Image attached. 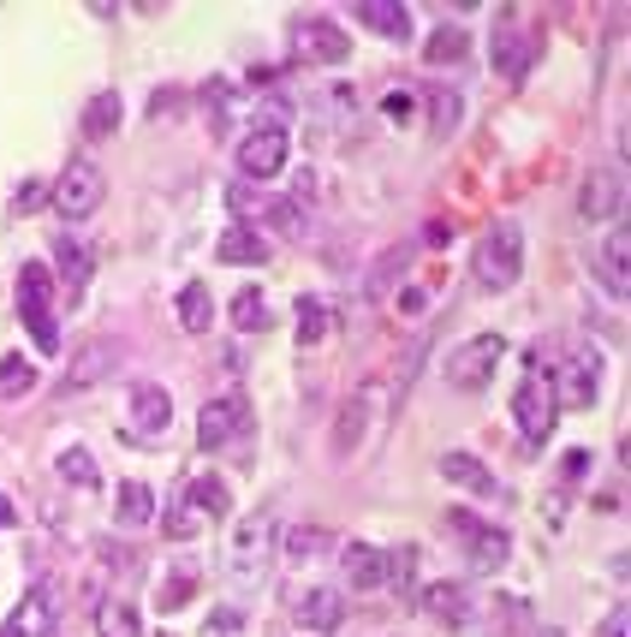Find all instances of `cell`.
Listing matches in <instances>:
<instances>
[{
    "mask_svg": "<svg viewBox=\"0 0 631 637\" xmlns=\"http://www.w3.org/2000/svg\"><path fill=\"white\" fill-rule=\"evenodd\" d=\"M471 274L482 292H512V280L524 274V245H519V227H489L471 250Z\"/></svg>",
    "mask_w": 631,
    "mask_h": 637,
    "instance_id": "obj_1",
    "label": "cell"
},
{
    "mask_svg": "<svg viewBox=\"0 0 631 637\" xmlns=\"http://www.w3.org/2000/svg\"><path fill=\"white\" fill-rule=\"evenodd\" d=\"M19 316L31 328L36 352H54L61 346V328H54V274L48 262H24L19 269Z\"/></svg>",
    "mask_w": 631,
    "mask_h": 637,
    "instance_id": "obj_2",
    "label": "cell"
},
{
    "mask_svg": "<svg viewBox=\"0 0 631 637\" xmlns=\"http://www.w3.org/2000/svg\"><path fill=\"white\" fill-rule=\"evenodd\" d=\"M554 406H566V411H584V406H596V393H601V352L596 346H566L561 352V364H554Z\"/></svg>",
    "mask_w": 631,
    "mask_h": 637,
    "instance_id": "obj_3",
    "label": "cell"
},
{
    "mask_svg": "<svg viewBox=\"0 0 631 637\" xmlns=\"http://www.w3.org/2000/svg\"><path fill=\"white\" fill-rule=\"evenodd\" d=\"M274 507H257V512H244L239 518V530H232V542H227V566L244 577V584H257L262 566H269V548H274Z\"/></svg>",
    "mask_w": 631,
    "mask_h": 637,
    "instance_id": "obj_4",
    "label": "cell"
},
{
    "mask_svg": "<svg viewBox=\"0 0 631 637\" xmlns=\"http://www.w3.org/2000/svg\"><path fill=\"white\" fill-rule=\"evenodd\" d=\"M381 399H388V381H363V388H351V399L340 406V418H334V453H358L363 441H370V429L381 423Z\"/></svg>",
    "mask_w": 631,
    "mask_h": 637,
    "instance_id": "obj_5",
    "label": "cell"
},
{
    "mask_svg": "<svg viewBox=\"0 0 631 637\" xmlns=\"http://www.w3.org/2000/svg\"><path fill=\"white\" fill-rule=\"evenodd\" d=\"M554 418H561V406H554L548 381L524 376L519 388H512V423H519V435H524V447H531V453L554 435Z\"/></svg>",
    "mask_w": 631,
    "mask_h": 637,
    "instance_id": "obj_6",
    "label": "cell"
},
{
    "mask_svg": "<svg viewBox=\"0 0 631 637\" xmlns=\"http://www.w3.org/2000/svg\"><path fill=\"white\" fill-rule=\"evenodd\" d=\"M101 191H108V185H101V168H96V161H72L61 180L48 185V203H54L66 220H84V215L101 209Z\"/></svg>",
    "mask_w": 631,
    "mask_h": 637,
    "instance_id": "obj_7",
    "label": "cell"
},
{
    "mask_svg": "<svg viewBox=\"0 0 631 637\" xmlns=\"http://www.w3.org/2000/svg\"><path fill=\"white\" fill-rule=\"evenodd\" d=\"M292 54H298V61H316V66H340L351 54V36L334 19L311 12V19H292Z\"/></svg>",
    "mask_w": 631,
    "mask_h": 637,
    "instance_id": "obj_8",
    "label": "cell"
},
{
    "mask_svg": "<svg viewBox=\"0 0 631 637\" xmlns=\"http://www.w3.org/2000/svg\"><path fill=\"white\" fill-rule=\"evenodd\" d=\"M501 352H507V339H501V334H477V339H465V346L447 358V381H453V388H465V393L489 388V376H494V364H501Z\"/></svg>",
    "mask_w": 631,
    "mask_h": 637,
    "instance_id": "obj_9",
    "label": "cell"
},
{
    "mask_svg": "<svg viewBox=\"0 0 631 637\" xmlns=\"http://www.w3.org/2000/svg\"><path fill=\"white\" fill-rule=\"evenodd\" d=\"M578 215L584 220H620L625 215V168H590L578 185Z\"/></svg>",
    "mask_w": 631,
    "mask_h": 637,
    "instance_id": "obj_10",
    "label": "cell"
},
{
    "mask_svg": "<svg viewBox=\"0 0 631 637\" xmlns=\"http://www.w3.org/2000/svg\"><path fill=\"white\" fill-rule=\"evenodd\" d=\"M244 429H251V406H244L239 393H227V399H209V406L197 411V447H227V441H239Z\"/></svg>",
    "mask_w": 631,
    "mask_h": 637,
    "instance_id": "obj_11",
    "label": "cell"
},
{
    "mask_svg": "<svg viewBox=\"0 0 631 637\" xmlns=\"http://www.w3.org/2000/svg\"><path fill=\"white\" fill-rule=\"evenodd\" d=\"M447 525L459 530V542L471 548V560H477L482 572H494L512 554V530H501V525H482V518H471V512H453Z\"/></svg>",
    "mask_w": 631,
    "mask_h": 637,
    "instance_id": "obj_12",
    "label": "cell"
},
{
    "mask_svg": "<svg viewBox=\"0 0 631 637\" xmlns=\"http://www.w3.org/2000/svg\"><path fill=\"white\" fill-rule=\"evenodd\" d=\"M286 168V131L281 126H257L251 138L239 143V173L244 180H274Z\"/></svg>",
    "mask_w": 631,
    "mask_h": 637,
    "instance_id": "obj_13",
    "label": "cell"
},
{
    "mask_svg": "<svg viewBox=\"0 0 631 637\" xmlns=\"http://www.w3.org/2000/svg\"><path fill=\"white\" fill-rule=\"evenodd\" d=\"M215 257H221V262H239V269H257V262L274 257V245L262 239L251 220H232V227L221 233V245H215Z\"/></svg>",
    "mask_w": 631,
    "mask_h": 637,
    "instance_id": "obj_14",
    "label": "cell"
},
{
    "mask_svg": "<svg viewBox=\"0 0 631 637\" xmlns=\"http://www.w3.org/2000/svg\"><path fill=\"white\" fill-rule=\"evenodd\" d=\"M167 418H173L167 388H161V381H138V388H131V429H138V435H161Z\"/></svg>",
    "mask_w": 631,
    "mask_h": 637,
    "instance_id": "obj_15",
    "label": "cell"
},
{
    "mask_svg": "<svg viewBox=\"0 0 631 637\" xmlns=\"http://www.w3.org/2000/svg\"><path fill=\"white\" fill-rule=\"evenodd\" d=\"M442 477L459 483L465 495H482V500H501V483H494V471L482 465L471 453H442Z\"/></svg>",
    "mask_w": 631,
    "mask_h": 637,
    "instance_id": "obj_16",
    "label": "cell"
},
{
    "mask_svg": "<svg viewBox=\"0 0 631 637\" xmlns=\"http://www.w3.org/2000/svg\"><path fill=\"white\" fill-rule=\"evenodd\" d=\"M340 614H346L340 590H311V596H298V607H292V626H304V631L328 637L334 626H340Z\"/></svg>",
    "mask_w": 631,
    "mask_h": 637,
    "instance_id": "obj_17",
    "label": "cell"
},
{
    "mask_svg": "<svg viewBox=\"0 0 631 637\" xmlns=\"http://www.w3.org/2000/svg\"><path fill=\"white\" fill-rule=\"evenodd\" d=\"M0 637H54V602H48V590H31V596L12 607V619L0 626Z\"/></svg>",
    "mask_w": 631,
    "mask_h": 637,
    "instance_id": "obj_18",
    "label": "cell"
},
{
    "mask_svg": "<svg viewBox=\"0 0 631 637\" xmlns=\"http://www.w3.org/2000/svg\"><path fill=\"white\" fill-rule=\"evenodd\" d=\"M340 566H346V584L351 590H381V584H388V554L370 548V542H346Z\"/></svg>",
    "mask_w": 631,
    "mask_h": 637,
    "instance_id": "obj_19",
    "label": "cell"
},
{
    "mask_svg": "<svg viewBox=\"0 0 631 637\" xmlns=\"http://www.w3.org/2000/svg\"><path fill=\"white\" fill-rule=\"evenodd\" d=\"M113 364H120V346L113 339H90V346L72 358V369H66V388H96L101 376H113Z\"/></svg>",
    "mask_w": 631,
    "mask_h": 637,
    "instance_id": "obj_20",
    "label": "cell"
},
{
    "mask_svg": "<svg viewBox=\"0 0 631 637\" xmlns=\"http://www.w3.org/2000/svg\"><path fill=\"white\" fill-rule=\"evenodd\" d=\"M150 518H155V488L138 483V477H126L120 495H113V525H120V530H143Z\"/></svg>",
    "mask_w": 631,
    "mask_h": 637,
    "instance_id": "obj_21",
    "label": "cell"
},
{
    "mask_svg": "<svg viewBox=\"0 0 631 637\" xmlns=\"http://www.w3.org/2000/svg\"><path fill=\"white\" fill-rule=\"evenodd\" d=\"M411 257H417V245H388V250H381V257L370 262V280H363V299H388V292H393V280H400L405 269H411Z\"/></svg>",
    "mask_w": 631,
    "mask_h": 637,
    "instance_id": "obj_22",
    "label": "cell"
},
{
    "mask_svg": "<svg viewBox=\"0 0 631 637\" xmlns=\"http://www.w3.org/2000/svg\"><path fill=\"white\" fill-rule=\"evenodd\" d=\"M358 24L376 31V36H393V42L411 36V12L400 7V0H358Z\"/></svg>",
    "mask_w": 631,
    "mask_h": 637,
    "instance_id": "obj_23",
    "label": "cell"
},
{
    "mask_svg": "<svg viewBox=\"0 0 631 637\" xmlns=\"http://www.w3.org/2000/svg\"><path fill=\"white\" fill-rule=\"evenodd\" d=\"M417 607H429V614H442L447 626H465V614H471V602H465V584H417Z\"/></svg>",
    "mask_w": 631,
    "mask_h": 637,
    "instance_id": "obj_24",
    "label": "cell"
},
{
    "mask_svg": "<svg viewBox=\"0 0 631 637\" xmlns=\"http://www.w3.org/2000/svg\"><path fill=\"white\" fill-rule=\"evenodd\" d=\"M54 262H61V280H66L72 292H84V280L96 274L90 245H78V239H54Z\"/></svg>",
    "mask_w": 631,
    "mask_h": 637,
    "instance_id": "obj_25",
    "label": "cell"
},
{
    "mask_svg": "<svg viewBox=\"0 0 631 637\" xmlns=\"http://www.w3.org/2000/svg\"><path fill=\"white\" fill-rule=\"evenodd\" d=\"M625 257H631V233H625V227H613L608 250L596 257V269H601V280H608L613 299H625Z\"/></svg>",
    "mask_w": 631,
    "mask_h": 637,
    "instance_id": "obj_26",
    "label": "cell"
},
{
    "mask_svg": "<svg viewBox=\"0 0 631 637\" xmlns=\"http://www.w3.org/2000/svg\"><path fill=\"white\" fill-rule=\"evenodd\" d=\"M179 322H185V334H209V322H215V299H209V287H203V280L179 287Z\"/></svg>",
    "mask_w": 631,
    "mask_h": 637,
    "instance_id": "obj_27",
    "label": "cell"
},
{
    "mask_svg": "<svg viewBox=\"0 0 631 637\" xmlns=\"http://www.w3.org/2000/svg\"><path fill=\"white\" fill-rule=\"evenodd\" d=\"M227 316H232V328H244V334H262V328H269V304H262V287H239V292H232V310H227Z\"/></svg>",
    "mask_w": 631,
    "mask_h": 637,
    "instance_id": "obj_28",
    "label": "cell"
},
{
    "mask_svg": "<svg viewBox=\"0 0 631 637\" xmlns=\"http://www.w3.org/2000/svg\"><path fill=\"white\" fill-rule=\"evenodd\" d=\"M524 66H531V54H524V36L501 19V31H494V72H501V78H524Z\"/></svg>",
    "mask_w": 631,
    "mask_h": 637,
    "instance_id": "obj_29",
    "label": "cell"
},
{
    "mask_svg": "<svg viewBox=\"0 0 631 637\" xmlns=\"http://www.w3.org/2000/svg\"><path fill=\"white\" fill-rule=\"evenodd\" d=\"M96 631L101 637H143V626H138V607L131 602H120V596H108L96 607Z\"/></svg>",
    "mask_w": 631,
    "mask_h": 637,
    "instance_id": "obj_30",
    "label": "cell"
},
{
    "mask_svg": "<svg viewBox=\"0 0 631 637\" xmlns=\"http://www.w3.org/2000/svg\"><path fill=\"white\" fill-rule=\"evenodd\" d=\"M120 114H126V101L113 96V90L90 96V108H84V138H108V131L120 126Z\"/></svg>",
    "mask_w": 631,
    "mask_h": 637,
    "instance_id": "obj_31",
    "label": "cell"
},
{
    "mask_svg": "<svg viewBox=\"0 0 631 637\" xmlns=\"http://www.w3.org/2000/svg\"><path fill=\"white\" fill-rule=\"evenodd\" d=\"M191 507L209 512V518H227V512H232V488H227V477H197V483H191Z\"/></svg>",
    "mask_w": 631,
    "mask_h": 637,
    "instance_id": "obj_32",
    "label": "cell"
},
{
    "mask_svg": "<svg viewBox=\"0 0 631 637\" xmlns=\"http://www.w3.org/2000/svg\"><path fill=\"white\" fill-rule=\"evenodd\" d=\"M334 334V310L316 299H298V346H322Z\"/></svg>",
    "mask_w": 631,
    "mask_h": 637,
    "instance_id": "obj_33",
    "label": "cell"
},
{
    "mask_svg": "<svg viewBox=\"0 0 631 637\" xmlns=\"http://www.w3.org/2000/svg\"><path fill=\"white\" fill-rule=\"evenodd\" d=\"M31 388H36V369H31V358L7 352V358H0V399H19V393H31Z\"/></svg>",
    "mask_w": 631,
    "mask_h": 637,
    "instance_id": "obj_34",
    "label": "cell"
},
{
    "mask_svg": "<svg viewBox=\"0 0 631 637\" xmlns=\"http://www.w3.org/2000/svg\"><path fill=\"white\" fill-rule=\"evenodd\" d=\"M54 471H61V477L72 483V488H96L101 483V471H96V458L84 453V447H66L61 458H54Z\"/></svg>",
    "mask_w": 631,
    "mask_h": 637,
    "instance_id": "obj_35",
    "label": "cell"
},
{
    "mask_svg": "<svg viewBox=\"0 0 631 637\" xmlns=\"http://www.w3.org/2000/svg\"><path fill=\"white\" fill-rule=\"evenodd\" d=\"M465 54H471V36H465L459 24H442V31L429 36V61L435 66H453V61H465Z\"/></svg>",
    "mask_w": 631,
    "mask_h": 637,
    "instance_id": "obj_36",
    "label": "cell"
},
{
    "mask_svg": "<svg viewBox=\"0 0 631 637\" xmlns=\"http://www.w3.org/2000/svg\"><path fill=\"white\" fill-rule=\"evenodd\" d=\"M459 108H465L459 90H429V131L435 138H447V131L459 126Z\"/></svg>",
    "mask_w": 631,
    "mask_h": 637,
    "instance_id": "obj_37",
    "label": "cell"
},
{
    "mask_svg": "<svg viewBox=\"0 0 631 637\" xmlns=\"http://www.w3.org/2000/svg\"><path fill=\"white\" fill-rule=\"evenodd\" d=\"M388 584L405 590V596H417V548H411V542L388 554Z\"/></svg>",
    "mask_w": 631,
    "mask_h": 637,
    "instance_id": "obj_38",
    "label": "cell"
},
{
    "mask_svg": "<svg viewBox=\"0 0 631 637\" xmlns=\"http://www.w3.org/2000/svg\"><path fill=\"white\" fill-rule=\"evenodd\" d=\"M191 596H197V572L191 566H179V572H167V584H161V614H173V607H185Z\"/></svg>",
    "mask_w": 631,
    "mask_h": 637,
    "instance_id": "obj_39",
    "label": "cell"
},
{
    "mask_svg": "<svg viewBox=\"0 0 631 637\" xmlns=\"http://www.w3.org/2000/svg\"><path fill=\"white\" fill-rule=\"evenodd\" d=\"M322 542H328V530H316V525H298V530H292V537H286V554H292V560H311Z\"/></svg>",
    "mask_w": 631,
    "mask_h": 637,
    "instance_id": "obj_40",
    "label": "cell"
},
{
    "mask_svg": "<svg viewBox=\"0 0 631 637\" xmlns=\"http://www.w3.org/2000/svg\"><path fill=\"white\" fill-rule=\"evenodd\" d=\"M12 209H19V215L48 209V180H24V185H19V197H12Z\"/></svg>",
    "mask_w": 631,
    "mask_h": 637,
    "instance_id": "obj_41",
    "label": "cell"
},
{
    "mask_svg": "<svg viewBox=\"0 0 631 637\" xmlns=\"http://www.w3.org/2000/svg\"><path fill=\"white\" fill-rule=\"evenodd\" d=\"M239 626H244V607H215V614H209V631L215 637H232Z\"/></svg>",
    "mask_w": 631,
    "mask_h": 637,
    "instance_id": "obj_42",
    "label": "cell"
},
{
    "mask_svg": "<svg viewBox=\"0 0 631 637\" xmlns=\"http://www.w3.org/2000/svg\"><path fill=\"white\" fill-rule=\"evenodd\" d=\"M411 101H417V96H411V90H388V101H381V114H388V120H411Z\"/></svg>",
    "mask_w": 631,
    "mask_h": 637,
    "instance_id": "obj_43",
    "label": "cell"
},
{
    "mask_svg": "<svg viewBox=\"0 0 631 637\" xmlns=\"http://www.w3.org/2000/svg\"><path fill=\"white\" fill-rule=\"evenodd\" d=\"M625 619H631V614H625V602H620L608 619H601V631H596V637H625Z\"/></svg>",
    "mask_w": 631,
    "mask_h": 637,
    "instance_id": "obj_44",
    "label": "cell"
},
{
    "mask_svg": "<svg viewBox=\"0 0 631 637\" xmlns=\"http://www.w3.org/2000/svg\"><path fill=\"white\" fill-rule=\"evenodd\" d=\"M423 304H429V292H423V287H405V299H400L405 316H423Z\"/></svg>",
    "mask_w": 631,
    "mask_h": 637,
    "instance_id": "obj_45",
    "label": "cell"
},
{
    "mask_svg": "<svg viewBox=\"0 0 631 637\" xmlns=\"http://www.w3.org/2000/svg\"><path fill=\"white\" fill-rule=\"evenodd\" d=\"M0 525H12V500L7 495H0Z\"/></svg>",
    "mask_w": 631,
    "mask_h": 637,
    "instance_id": "obj_46",
    "label": "cell"
},
{
    "mask_svg": "<svg viewBox=\"0 0 631 637\" xmlns=\"http://www.w3.org/2000/svg\"><path fill=\"white\" fill-rule=\"evenodd\" d=\"M536 637H566V631H554V626H548V631H536Z\"/></svg>",
    "mask_w": 631,
    "mask_h": 637,
    "instance_id": "obj_47",
    "label": "cell"
}]
</instances>
